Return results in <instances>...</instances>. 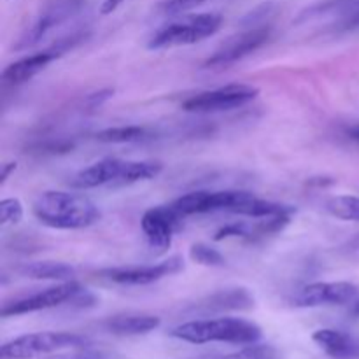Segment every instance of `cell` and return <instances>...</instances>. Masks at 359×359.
Here are the masks:
<instances>
[{"label":"cell","instance_id":"7","mask_svg":"<svg viewBox=\"0 0 359 359\" xmlns=\"http://www.w3.org/2000/svg\"><path fill=\"white\" fill-rule=\"evenodd\" d=\"M249 191H238V189H223V191H200L186 193L172 202V207L181 214L182 217L195 216V214L207 212H233L238 203L248 198Z\"/></svg>","mask_w":359,"mask_h":359},{"label":"cell","instance_id":"30","mask_svg":"<svg viewBox=\"0 0 359 359\" xmlns=\"http://www.w3.org/2000/svg\"><path fill=\"white\" fill-rule=\"evenodd\" d=\"M14 170H16V163H13V161H11V163L4 165V168H2V181H0V184H6V181H7V179H9V175H11V172H14Z\"/></svg>","mask_w":359,"mask_h":359},{"label":"cell","instance_id":"13","mask_svg":"<svg viewBox=\"0 0 359 359\" xmlns=\"http://www.w3.org/2000/svg\"><path fill=\"white\" fill-rule=\"evenodd\" d=\"M359 297V287L351 283H312L293 297L294 307L351 305Z\"/></svg>","mask_w":359,"mask_h":359},{"label":"cell","instance_id":"31","mask_svg":"<svg viewBox=\"0 0 359 359\" xmlns=\"http://www.w3.org/2000/svg\"><path fill=\"white\" fill-rule=\"evenodd\" d=\"M351 316L353 318H359V297L351 304Z\"/></svg>","mask_w":359,"mask_h":359},{"label":"cell","instance_id":"14","mask_svg":"<svg viewBox=\"0 0 359 359\" xmlns=\"http://www.w3.org/2000/svg\"><path fill=\"white\" fill-rule=\"evenodd\" d=\"M255 307V298L245 287H228L202 298L188 309L189 314H221L230 311H249Z\"/></svg>","mask_w":359,"mask_h":359},{"label":"cell","instance_id":"24","mask_svg":"<svg viewBox=\"0 0 359 359\" xmlns=\"http://www.w3.org/2000/svg\"><path fill=\"white\" fill-rule=\"evenodd\" d=\"M256 237V228L255 224L244 223V221H235V223L221 226L219 230L214 233V241L221 242L226 238H255Z\"/></svg>","mask_w":359,"mask_h":359},{"label":"cell","instance_id":"22","mask_svg":"<svg viewBox=\"0 0 359 359\" xmlns=\"http://www.w3.org/2000/svg\"><path fill=\"white\" fill-rule=\"evenodd\" d=\"M326 210L342 221H359V196L340 195L326 202Z\"/></svg>","mask_w":359,"mask_h":359},{"label":"cell","instance_id":"29","mask_svg":"<svg viewBox=\"0 0 359 359\" xmlns=\"http://www.w3.org/2000/svg\"><path fill=\"white\" fill-rule=\"evenodd\" d=\"M114 93V91H111V90H107V91H100V93H93L90 97V102L93 105H97V104H100L102 100H107V98H111V95Z\"/></svg>","mask_w":359,"mask_h":359},{"label":"cell","instance_id":"27","mask_svg":"<svg viewBox=\"0 0 359 359\" xmlns=\"http://www.w3.org/2000/svg\"><path fill=\"white\" fill-rule=\"evenodd\" d=\"M51 359H109V356L105 353H102V351H93L91 346H86L72 349V353L56 354Z\"/></svg>","mask_w":359,"mask_h":359},{"label":"cell","instance_id":"33","mask_svg":"<svg viewBox=\"0 0 359 359\" xmlns=\"http://www.w3.org/2000/svg\"><path fill=\"white\" fill-rule=\"evenodd\" d=\"M349 135L353 137L354 140H358V142H359V125H358V126H354V128H351Z\"/></svg>","mask_w":359,"mask_h":359},{"label":"cell","instance_id":"4","mask_svg":"<svg viewBox=\"0 0 359 359\" xmlns=\"http://www.w3.org/2000/svg\"><path fill=\"white\" fill-rule=\"evenodd\" d=\"M223 25V16L217 13H200L184 16L172 23L163 25L151 35L147 48L167 49L177 46H191L212 37Z\"/></svg>","mask_w":359,"mask_h":359},{"label":"cell","instance_id":"15","mask_svg":"<svg viewBox=\"0 0 359 359\" xmlns=\"http://www.w3.org/2000/svg\"><path fill=\"white\" fill-rule=\"evenodd\" d=\"M332 18V28L337 32H351L359 28V0H326L302 13L300 20L311 18Z\"/></svg>","mask_w":359,"mask_h":359},{"label":"cell","instance_id":"2","mask_svg":"<svg viewBox=\"0 0 359 359\" xmlns=\"http://www.w3.org/2000/svg\"><path fill=\"white\" fill-rule=\"evenodd\" d=\"M174 339L203 346L210 342H224L233 346H252L262 340L263 332L256 323L233 316L212 319H196L182 323L170 332Z\"/></svg>","mask_w":359,"mask_h":359},{"label":"cell","instance_id":"23","mask_svg":"<svg viewBox=\"0 0 359 359\" xmlns=\"http://www.w3.org/2000/svg\"><path fill=\"white\" fill-rule=\"evenodd\" d=\"M189 258L195 263L203 266H224L226 265V259L221 255L217 249L210 248V245L198 242V244H193L189 249Z\"/></svg>","mask_w":359,"mask_h":359},{"label":"cell","instance_id":"25","mask_svg":"<svg viewBox=\"0 0 359 359\" xmlns=\"http://www.w3.org/2000/svg\"><path fill=\"white\" fill-rule=\"evenodd\" d=\"M205 2L207 0H163V2L158 4L156 11L163 16H179V14L196 9Z\"/></svg>","mask_w":359,"mask_h":359},{"label":"cell","instance_id":"12","mask_svg":"<svg viewBox=\"0 0 359 359\" xmlns=\"http://www.w3.org/2000/svg\"><path fill=\"white\" fill-rule=\"evenodd\" d=\"M79 7L81 0H58V2L48 6L34 21H32L30 27L23 32V35L18 39L14 49H16V51H23V49H28L32 48V46L39 44L53 28L62 25L63 21H67L69 18H72L74 14L79 11Z\"/></svg>","mask_w":359,"mask_h":359},{"label":"cell","instance_id":"5","mask_svg":"<svg viewBox=\"0 0 359 359\" xmlns=\"http://www.w3.org/2000/svg\"><path fill=\"white\" fill-rule=\"evenodd\" d=\"M91 346L90 340L83 335L67 332H41L28 333L18 339L6 342L0 349L2 359H32L42 354L56 353L63 349H77V347Z\"/></svg>","mask_w":359,"mask_h":359},{"label":"cell","instance_id":"6","mask_svg":"<svg viewBox=\"0 0 359 359\" xmlns=\"http://www.w3.org/2000/svg\"><path fill=\"white\" fill-rule=\"evenodd\" d=\"M258 88L251 84H226V86L216 88V90L200 91L193 95L188 100L182 102V109L186 112H200V114H209V112H223L231 109H241L248 105L249 102L258 97Z\"/></svg>","mask_w":359,"mask_h":359},{"label":"cell","instance_id":"3","mask_svg":"<svg viewBox=\"0 0 359 359\" xmlns=\"http://www.w3.org/2000/svg\"><path fill=\"white\" fill-rule=\"evenodd\" d=\"M163 170L160 161L153 160H119V158H105L90 167L83 168L70 179V186L76 189H93L102 186H130L135 182L151 181L158 177Z\"/></svg>","mask_w":359,"mask_h":359},{"label":"cell","instance_id":"10","mask_svg":"<svg viewBox=\"0 0 359 359\" xmlns=\"http://www.w3.org/2000/svg\"><path fill=\"white\" fill-rule=\"evenodd\" d=\"M83 291V286L76 280H67V283L56 284V286L42 290L39 293L30 294L27 298L13 302V304L4 305L2 318H13V316H25L32 312L48 311V309L60 307L63 304H72L74 298Z\"/></svg>","mask_w":359,"mask_h":359},{"label":"cell","instance_id":"8","mask_svg":"<svg viewBox=\"0 0 359 359\" xmlns=\"http://www.w3.org/2000/svg\"><path fill=\"white\" fill-rule=\"evenodd\" d=\"M270 39V28L255 27L249 30L231 35L223 42L203 63V69H226L251 53L258 51Z\"/></svg>","mask_w":359,"mask_h":359},{"label":"cell","instance_id":"16","mask_svg":"<svg viewBox=\"0 0 359 359\" xmlns=\"http://www.w3.org/2000/svg\"><path fill=\"white\" fill-rule=\"evenodd\" d=\"M65 48L44 49V51L34 53L25 58L16 60L11 65H7L2 72V79L9 84H23L27 81L34 79L37 74H41L49 63L58 60L63 55Z\"/></svg>","mask_w":359,"mask_h":359},{"label":"cell","instance_id":"28","mask_svg":"<svg viewBox=\"0 0 359 359\" xmlns=\"http://www.w3.org/2000/svg\"><path fill=\"white\" fill-rule=\"evenodd\" d=\"M123 2H125V0H104V4H102V7H100V13L104 14V16L112 14L119 6H121Z\"/></svg>","mask_w":359,"mask_h":359},{"label":"cell","instance_id":"26","mask_svg":"<svg viewBox=\"0 0 359 359\" xmlns=\"http://www.w3.org/2000/svg\"><path fill=\"white\" fill-rule=\"evenodd\" d=\"M23 219V203L18 198H4L0 202V224H18Z\"/></svg>","mask_w":359,"mask_h":359},{"label":"cell","instance_id":"32","mask_svg":"<svg viewBox=\"0 0 359 359\" xmlns=\"http://www.w3.org/2000/svg\"><path fill=\"white\" fill-rule=\"evenodd\" d=\"M349 248L351 249H359V233L354 235L353 241H349Z\"/></svg>","mask_w":359,"mask_h":359},{"label":"cell","instance_id":"20","mask_svg":"<svg viewBox=\"0 0 359 359\" xmlns=\"http://www.w3.org/2000/svg\"><path fill=\"white\" fill-rule=\"evenodd\" d=\"M154 133L146 126H112L95 133V139L105 144H132L153 139Z\"/></svg>","mask_w":359,"mask_h":359},{"label":"cell","instance_id":"9","mask_svg":"<svg viewBox=\"0 0 359 359\" xmlns=\"http://www.w3.org/2000/svg\"><path fill=\"white\" fill-rule=\"evenodd\" d=\"M184 269V262L181 256H172L163 259L156 265H142V266H118V269H104L98 272L102 279L109 283L119 284V286H149L179 273Z\"/></svg>","mask_w":359,"mask_h":359},{"label":"cell","instance_id":"21","mask_svg":"<svg viewBox=\"0 0 359 359\" xmlns=\"http://www.w3.org/2000/svg\"><path fill=\"white\" fill-rule=\"evenodd\" d=\"M191 359H283L279 351L272 346H252L244 347V349L237 351V353H228V354H202Z\"/></svg>","mask_w":359,"mask_h":359},{"label":"cell","instance_id":"18","mask_svg":"<svg viewBox=\"0 0 359 359\" xmlns=\"http://www.w3.org/2000/svg\"><path fill=\"white\" fill-rule=\"evenodd\" d=\"M161 325L158 316L149 314H119L105 321V330L112 335L137 337L154 332Z\"/></svg>","mask_w":359,"mask_h":359},{"label":"cell","instance_id":"19","mask_svg":"<svg viewBox=\"0 0 359 359\" xmlns=\"http://www.w3.org/2000/svg\"><path fill=\"white\" fill-rule=\"evenodd\" d=\"M18 273L27 279L34 280H60V283H67V280H74L76 277V270L70 265L58 262H35V263H25L18 269Z\"/></svg>","mask_w":359,"mask_h":359},{"label":"cell","instance_id":"1","mask_svg":"<svg viewBox=\"0 0 359 359\" xmlns=\"http://www.w3.org/2000/svg\"><path fill=\"white\" fill-rule=\"evenodd\" d=\"M37 221L53 230H83L100 221V209L88 196L69 191L41 193L32 205Z\"/></svg>","mask_w":359,"mask_h":359},{"label":"cell","instance_id":"17","mask_svg":"<svg viewBox=\"0 0 359 359\" xmlns=\"http://www.w3.org/2000/svg\"><path fill=\"white\" fill-rule=\"evenodd\" d=\"M312 340L333 359H354L359 358V342L349 333L340 330H318L312 333Z\"/></svg>","mask_w":359,"mask_h":359},{"label":"cell","instance_id":"11","mask_svg":"<svg viewBox=\"0 0 359 359\" xmlns=\"http://www.w3.org/2000/svg\"><path fill=\"white\" fill-rule=\"evenodd\" d=\"M182 219L184 217L172 207V203L170 205H156L147 209L144 212L142 219H140V226H142L149 248L153 251L156 249L158 252L167 251L172 245V238H174L175 230H177Z\"/></svg>","mask_w":359,"mask_h":359}]
</instances>
